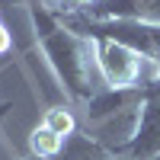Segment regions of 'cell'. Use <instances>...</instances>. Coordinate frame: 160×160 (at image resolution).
I'll return each mask as SVG.
<instances>
[{"label": "cell", "instance_id": "obj_1", "mask_svg": "<svg viewBox=\"0 0 160 160\" xmlns=\"http://www.w3.org/2000/svg\"><path fill=\"white\" fill-rule=\"evenodd\" d=\"M29 13H32L35 38L42 45V55L48 58L55 77L71 93V99L87 102L93 93L102 90V87H96L102 80H99V71H96V61H93V42L77 35V32H71L48 0L29 3Z\"/></svg>", "mask_w": 160, "mask_h": 160}, {"label": "cell", "instance_id": "obj_2", "mask_svg": "<svg viewBox=\"0 0 160 160\" xmlns=\"http://www.w3.org/2000/svg\"><path fill=\"white\" fill-rule=\"evenodd\" d=\"M90 42H93V61H96L102 87H112V90L138 87V90H144L148 83L160 80L157 58H144L141 51L128 48L122 42H112V38H90Z\"/></svg>", "mask_w": 160, "mask_h": 160}, {"label": "cell", "instance_id": "obj_3", "mask_svg": "<svg viewBox=\"0 0 160 160\" xmlns=\"http://www.w3.org/2000/svg\"><path fill=\"white\" fill-rule=\"evenodd\" d=\"M83 13L93 19H131L160 26V0H96Z\"/></svg>", "mask_w": 160, "mask_h": 160}, {"label": "cell", "instance_id": "obj_4", "mask_svg": "<svg viewBox=\"0 0 160 160\" xmlns=\"http://www.w3.org/2000/svg\"><path fill=\"white\" fill-rule=\"evenodd\" d=\"M128 157L135 160H151L160 154V102L144 99L141 102V118H138V131L131 144L125 148Z\"/></svg>", "mask_w": 160, "mask_h": 160}, {"label": "cell", "instance_id": "obj_5", "mask_svg": "<svg viewBox=\"0 0 160 160\" xmlns=\"http://www.w3.org/2000/svg\"><path fill=\"white\" fill-rule=\"evenodd\" d=\"M141 102H144V90H138V87H128V90L102 87L99 93H93L87 99V125L102 122V118H109V115H118L125 109H135Z\"/></svg>", "mask_w": 160, "mask_h": 160}, {"label": "cell", "instance_id": "obj_6", "mask_svg": "<svg viewBox=\"0 0 160 160\" xmlns=\"http://www.w3.org/2000/svg\"><path fill=\"white\" fill-rule=\"evenodd\" d=\"M55 160H112V154L102 148V144H96L90 135H80V131H74V135L64 141V148Z\"/></svg>", "mask_w": 160, "mask_h": 160}, {"label": "cell", "instance_id": "obj_7", "mask_svg": "<svg viewBox=\"0 0 160 160\" xmlns=\"http://www.w3.org/2000/svg\"><path fill=\"white\" fill-rule=\"evenodd\" d=\"M64 141H68V138L55 135L48 125L38 122V125L32 128V135H29V151H32V157H38V160H55V157L61 154V148H64Z\"/></svg>", "mask_w": 160, "mask_h": 160}, {"label": "cell", "instance_id": "obj_8", "mask_svg": "<svg viewBox=\"0 0 160 160\" xmlns=\"http://www.w3.org/2000/svg\"><path fill=\"white\" fill-rule=\"evenodd\" d=\"M42 125H48L61 138H71L77 131V118H74V112L68 109V106H51V109L42 115Z\"/></svg>", "mask_w": 160, "mask_h": 160}, {"label": "cell", "instance_id": "obj_9", "mask_svg": "<svg viewBox=\"0 0 160 160\" xmlns=\"http://www.w3.org/2000/svg\"><path fill=\"white\" fill-rule=\"evenodd\" d=\"M10 48H13V38H10V29H7L3 16H0V58H3V55H7Z\"/></svg>", "mask_w": 160, "mask_h": 160}, {"label": "cell", "instance_id": "obj_10", "mask_svg": "<svg viewBox=\"0 0 160 160\" xmlns=\"http://www.w3.org/2000/svg\"><path fill=\"white\" fill-rule=\"evenodd\" d=\"M112 160H135V157H128V154H118V157H112Z\"/></svg>", "mask_w": 160, "mask_h": 160}, {"label": "cell", "instance_id": "obj_11", "mask_svg": "<svg viewBox=\"0 0 160 160\" xmlns=\"http://www.w3.org/2000/svg\"><path fill=\"white\" fill-rule=\"evenodd\" d=\"M151 160H160V154H157V157H151Z\"/></svg>", "mask_w": 160, "mask_h": 160}, {"label": "cell", "instance_id": "obj_12", "mask_svg": "<svg viewBox=\"0 0 160 160\" xmlns=\"http://www.w3.org/2000/svg\"><path fill=\"white\" fill-rule=\"evenodd\" d=\"M29 160H38V157H29Z\"/></svg>", "mask_w": 160, "mask_h": 160}, {"label": "cell", "instance_id": "obj_13", "mask_svg": "<svg viewBox=\"0 0 160 160\" xmlns=\"http://www.w3.org/2000/svg\"><path fill=\"white\" fill-rule=\"evenodd\" d=\"M51 7H55V0H51Z\"/></svg>", "mask_w": 160, "mask_h": 160}, {"label": "cell", "instance_id": "obj_14", "mask_svg": "<svg viewBox=\"0 0 160 160\" xmlns=\"http://www.w3.org/2000/svg\"><path fill=\"white\" fill-rule=\"evenodd\" d=\"M48 3H51V0H48Z\"/></svg>", "mask_w": 160, "mask_h": 160}]
</instances>
